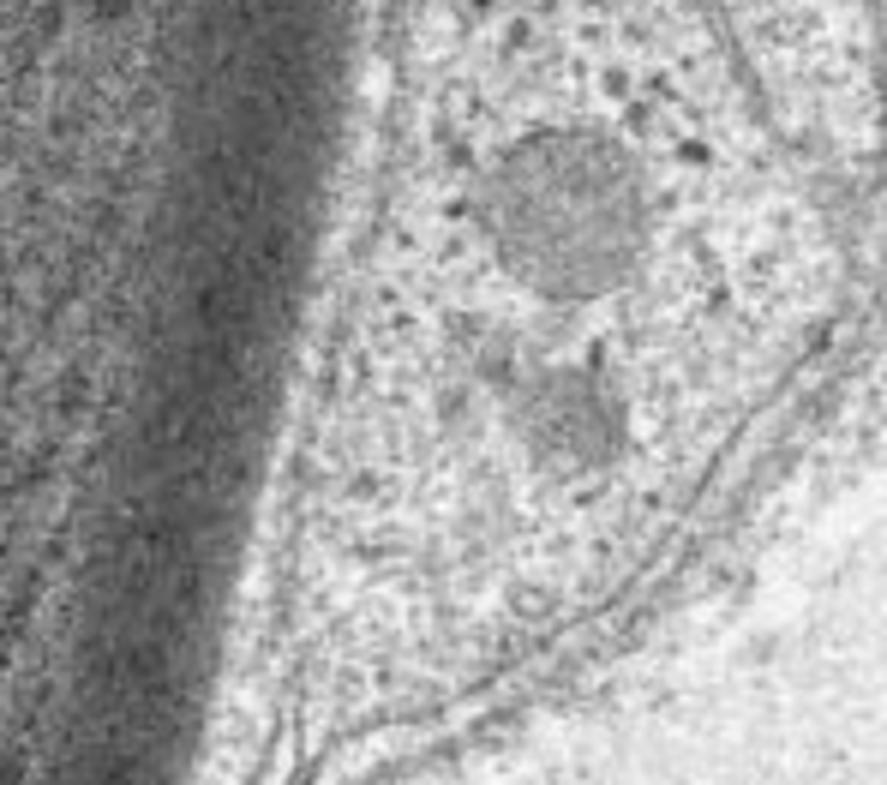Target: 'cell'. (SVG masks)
<instances>
[{"mask_svg":"<svg viewBox=\"0 0 887 785\" xmlns=\"http://www.w3.org/2000/svg\"><path fill=\"white\" fill-rule=\"evenodd\" d=\"M780 210L684 0H408L282 426L294 738L420 726L642 576L792 348Z\"/></svg>","mask_w":887,"mask_h":785,"instance_id":"obj_1","label":"cell"}]
</instances>
